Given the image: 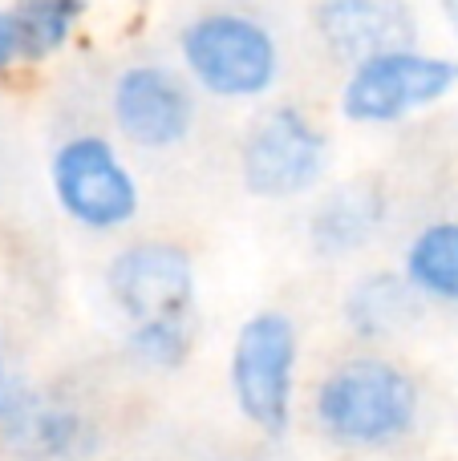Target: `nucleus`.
Here are the masks:
<instances>
[{
  "instance_id": "1",
  "label": "nucleus",
  "mask_w": 458,
  "mask_h": 461,
  "mask_svg": "<svg viewBox=\"0 0 458 461\" xmlns=\"http://www.w3.org/2000/svg\"><path fill=\"white\" fill-rule=\"evenodd\" d=\"M422 393L402 365L386 357H353L313 393L316 429L341 449H389L418 425Z\"/></svg>"
},
{
  "instance_id": "2",
  "label": "nucleus",
  "mask_w": 458,
  "mask_h": 461,
  "mask_svg": "<svg viewBox=\"0 0 458 461\" xmlns=\"http://www.w3.org/2000/svg\"><path fill=\"white\" fill-rule=\"evenodd\" d=\"M183 69L199 89L227 102L264 97L280 77V45L260 16L219 8L203 13L179 32Z\"/></svg>"
},
{
  "instance_id": "3",
  "label": "nucleus",
  "mask_w": 458,
  "mask_h": 461,
  "mask_svg": "<svg viewBox=\"0 0 458 461\" xmlns=\"http://www.w3.org/2000/svg\"><path fill=\"white\" fill-rule=\"evenodd\" d=\"M297 360L300 336L292 316L264 308L248 316L235 332L232 360H227V384L240 417L252 429L280 438L292 421V393H297Z\"/></svg>"
},
{
  "instance_id": "4",
  "label": "nucleus",
  "mask_w": 458,
  "mask_h": 461,
  "mask_svg": "<svg viewBox=\"0 0 458 461\" xmlns=\"http://www.w3.org/2000/svg\"><path fill=\"white\" fill-rule=\"evenodd\" d=\"M329 170V134L297 105L260 113L240 146V175L256 199L289 203L308 194Z\"/></svg>"
},
{
  "instance_id": "5",
  "label": "nucleus",
  "mask_w": 458,
  "mask_h": 461,
  "mask_svg": "<svg viewBox=\"0 0 458 461\" xmlns=\"http://www.w3.org/2000/svg\"><path fill=\"white\" fill-rule=\"evenodd\" d=\"M49 186L65 219L86 230H122L138 215V178L102 134L65 138L49 158Z\"/></svg>"
},
{
  "instance_id": "6",
  "label": "nucleus",
  "mask_w": 458,
  "mask_h": 461,
  "mask_svg": "<svg viewBox=\"0 0 458 461\" xmlns=\"http://www.w3.org/2000/svg\"><path fill=\"white\" fill-rule=\"evenodd\" d=\"M458 86L454 57L422 53V49H394L353 65L341 89V113L357 126H389L426 105L443 102Z\"/></svg>"
},
{
  "instance_id": "7",
  "label": "nucleus",
  "mask_w": 458,
  "mask_h": 461,
  "mask_svg": "<svg viewBox=\"0 0 458 461\" xmlns=\"http://www.w3.org/2000/svg\"><path fill=\"white\" fill-rule=\"evenodd\" d=\"M105 292L130 324H146V320H191L199 284L191 255L179 243L142 239L110 259Z\"/></svg>"
},
{
  "instance_id": "8",
  "label": "nucleus",
  "mask_w": 458,
  "mask_h": 461,
  "mask_svg": "<svg viewBox=\"0 0 458 461\" xmlns=\"http://www.w3.org/2000/svg\"><path fill=\"white\" fill-rule=\"evenodd\" d=\"M110 113L122 138L146 150L179 146L195 126V94L167 65H126L110 86Z\"/></svg>"
},
{
  "instance_id": "9",
  "label": "nucleus",
  "mask_w": 458,
  "mask_h": 461,
  "mask_svg": "<svg viewBox=\"0 0 458 461\" xmlns=\"http://www.w3.org/2000/svg\"><path fill=\"white\" fill-rule=\"evenodd\" d=\"M313 29L321 45L353 69L370 57L414 49L418 16L410 0H313Z\"/></svg>"
},
{
  "instance_id": "10",
  "label": "nucleus",
  "mask_w": 458,
  "mask_h": 461,
  "mask_svg": "<svg viewBox=\"0 0 458 461\" xmlns=\"http://www.w3.org/2000/svg\"><path fill=\"white\" fill-rule=\"evenodd\" d=\"M0 441L29 461H86L97 454L102 433L86 413L53 405L16 384L13 401L0 413Z\"/></svg>"
},
{
  "instance_id": "11",
  "label": "nucleus",
  "mask_w": 458,
  "mask_h": 461,
  "mask_svg": "<svg viewBox=\"0 0 458 461\" xmlns=\"http://www.w3.org/2000/svg\"><path fill=\"white\" fill-rule=\"evenodd\" d=\"M389 219V199L378 183H341L308 215V247L325 259H345L378 239Z\"/></svg>"
},
{
  "instance_id": "12",
  "label": "nucleus",
  "mask_w": 458,
  "mask_h": 461,
  "mask_svg": "<svg viewBox=\"0 0 458 461\" xmlns=\"http://www.w3.org/2000/svg\"><path fill=\"white\" fill-rule=\"evenodd\" d=\"M341 316L357 340H389L418 316V292L398 271H365L341 295Z\"/></svg>"
},
{
  "instance_id": "13",
  "label": "nucleus",
  "mask_w": 458,
  "mask_h": 461,
  "mask_svg": "<svg viewBox=\"0 0 458 461\" xmlns=\"http://www.w3.org/2000/svg\"><path fill=\"white\" fill-rule=\"evenodd\" d=\"M402 276L426 300L458 303V219H435L406 243Z\"/></svg>"
},
{
  "instance_id": "14",
  "label": "nucleus",
  "mask_w": 458,
  "mask_h": 461,
  "mask_svg": "<svg viewBox=\"0 0 458 461\" xmlns=\"http://www.w3.org/2000/svg\"><path fill=\"white\" fill-rule=\"evenodd\" d=\"M13 21L24 41V61H45L73 37L86 0H13Z\"/></svg>"
},
{
  "instance_id": "15",
  "label": "nucleus",
  "mask_w": 458,
  "mask_h": 461,
  "mask_svg": "<svg viewBox=\"0 0 458 461\" xmlns=\"http://www.w3.org/2000/svg\"><path fill=\"white\" fill-rule=\"evenodd\" d=\"M126 352L146 368L170 373L191 357V320H146L130 324Z\"/></svg>"
},
{
  "instance_id": "16",
  "label": "nucleus",
  "mask_w": 458,
  "mask_h": 461,
  "mask_svg": "<svg viewBox=\"0 0 458 461\" xmlns=\"http://www.w3.org/2000/svg\"><path fill=\"white\" fill-rule=\"evenodd\" d=\"M16 61H24V41H21V29H16L13 13L0 8V73Z\"/></svg>"
},
{
  "instance_id": "17",
  "label": "nucleus",
  "mask_w": 458,
  "mask_h": 461,
  "mask_svg": "<svg viewBox=\"0 0 458 461\" xmlns=\"http://www.w3.org/2000/svg\"><path fill=\"white\" fill-rule=\"evenodd\" d=\"M13 393H16V381L8 376V368H5V360H0V413H5V405L13 401Z\"/></svg>"
},
{
  "instance_id": "18",
  "label": "nucleus",
  "mask_w": 458,
  "mask_h": 461,
  "mask_svg": "<svg viewBox=\"0 0 458 461\" xmlns=\"http://www.w3.org/2000/svg\"><path fill=\"white\" fill-rule=\"evenodd\" d=\"M438 13H443V21H446V29L458 37V0H438Z\"/></svg>"
}]
</instances>
